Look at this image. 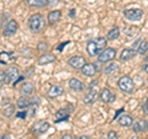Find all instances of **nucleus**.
Instances as JSON below:
<instances>
[{"instance_id":"obj_1","label":"nucleus","mask_w":148,"mask_h":139,"mask_svg":"<svg viewBox=\"0 0 148 139\" xmlns=\"http://www.w3.org/2000/svg\"><path fill=\"white\" fill-rule=\"evenodd\" d=\"M45 18L41 14H35L32 15L30 18H29V29L32 31V32H41L43 29H45Z\"/></svg>"},{"instance_id":"obj_2","label":"nucleus","mask_w":148,"mask_h":139,"mask_svg":"<svg viewBox=\"0 0 148 139\" xmlns=\"http://www.w3.org/2000/svg\"><path fill=\"white\" fill-rule=\"evenodd\" d=\"M117 85L120 87V90L126 92V94H132V92L135 91V84H133L132 79L127 75H123L117 81Z\"/></svg>"},{"instance_id":"obj_3","label":"nucleus","mask_w":148,"mask_h":139,"mask_svg":"<svg viewBox=\"0 0 148 139\" xmlns=\"http://www.w3.org/2000/svg\"><path fill=\"white\" fill-rule=\"evenodd\" d=\"M96 97H98V90H96V82H91V85L89 87V91H88V94L84 96V104L86 105H91L94 104V101L96 100Z\"/></svg>"},{"instance_id":"obj_4","label":"nucleus","mask_w":148,"mask_h":139,"mask_svg":"<svg viewBox=\"0 0 148 139\" xmlns=\"http://www.w3.org/2000/svg\"><path fill=\"white\" fill-rule=\"evenodd\" d=\"M123 15L130 21H140L143 16V11L141 9H127L125 10Z\"/></svg>"},{"instance_id":"obj_5","label":"nucleus","mask_w":148,"mask_h":139,"mask_svg":"<svg viewBox=\"0 0 148 139\" xmlns=\"http://www.w3.org/2000/svg\"><path fill=\"white\" fill-rule=\"evenodd\" d=\"M116 55V49L114 48H105L103 52L99 54V62L105 63V62H111L112 59H115Z\"/></svg>"},{"instance_id":"obj_6","label":"nucleus","mask_w":148,"mask_h":139,"mask_svg":"<svg viewBox=\"0 0 148 139\" xmlns=\"http://www.w3.org/2000/svg\"><path fill=\"white\" fill-rule=\"evenodd\" d=\"M86 52L89 55H91V57H94V55H98L99 53L103 52V49H101L99 47V44L96 43V41H89L86 44Z\"/></svg>"},{"instance_id":"obj_7","label":"nucleus","mask_w":148,"mask_h":139,"mask_svg":"<svg viewBox=\"0 0 148 139\" xmlns=\"http://www.w3.org/2000/svg\"><path fill=\"white\" fill-rule=\"evenodd\" d=\"M115 99H116L115 94H112V92L110 91V89H108V87L103 89V91L100 92V100L103 101L104 104H111V102H114Z\"/></svg>"},{"instance_id":"obj_8","label":"nucleus","mask_w":148,"mask_h":139,"mask_svg":"<svg viewBox=\"0 0 148 139\" xmlns=\"http://www.w3.org/2000/svg\"><path fill=\"white\" fill-rule=\"evenodd\" d=\"M49 128V123L45 122V121H38L32 126V132L35 134H42L45 132H47Z\"/></svg>"},{"instance_id":"obj_9","label":"nucleus","mask_w":148,"mask_h":139,"mask_svg":"<svg viewBox=\"0 0 148 139\" xmlns=\"http://www.w3.org/2000/svg\"><path fill=\"white\" fill-rule=\"evenodd\" d=\"M68 64L74 69H82L86 63H85V59L83 57H80V55H75V57H72L71 59H69Z\"/></svg>"},{"instance_id":"obj_10","label":"nucleus","mask_w":148,"mask_h":139,"mask_svg":"<svg viewBox=\"0 0 148 139\" xmlns=\"http://www.w3.org/2000/svg\"><path fill=\"white\" fill-rule=\"evenodd\" d=\"M16 31H17V22L15 20H10L8 22L6 27L4 29V36H6V37L14 36L16 33Z\"/></svg>"},{"instance_id":"obj_11","label":"nucleus","mask_w":148,"mask_h":139,"mask_svg":"<svg viewBox=\"0 0 148 139\" xmlns=\"http://www.w3.org/2000/svg\"><path fill=\"white\" fill-rule=\"evenodd\" d=\"M15 79H18V68L17 67H10L6 70L5 84H10L11 81H15Z\"/></svg>"},{"instance_id":"obj_12","label":"nucleus","mask_w":148,"mask_h":139,"mask_svg":"<svg viewBox=\"0 0 148 139\" xmlns=\"http://www.w3.org/2000/svg\"><path fill=\"white\" fill-rule=\"evenodd\" d=\"M69 87H71L72 90H74V91H83L85 89V86H84V84L80 81V80H78V79H75V78H72L71 80H69Z\"/></svg>"},{"instance_id":"obj_13","label":"nucleus","mask_w":148,"mask_h":139,"mask_svg":"<svg viewBox=\"0 0 148 139\" xmlns=\"http://www.w3.org/2000/svg\"><path fill=\"white\" fill-rule=\"evenodd\" d=\"M82 73L84 74L85 76H94L96 73V67L91 63H86L85 65L82 68Z\"/></svg>"},{"instance_id":"obj_14","label":"nucleus","mask_w":148,"mask_h":139,"mask_svg":"<svg viewBox=\"0 0 148 139\" xmlns=\"http://www.w3.org/2000/svg\"><path fill=\"white\" fill-rule=\"evenodd\" d=\"M138 52L136 49H123L121 54H120V59L121 61H130V59H132L133 57H136V54Z\"/></svg>"},{"instance_id":"obj_15","label":"nucleus","mask_w":148,"mask_h":139,"mask_svg":"<svg viewBox=\"0 0 148 139\" xmlns=\"http://www.w3.org/2000/svg\"><path fill=\"white\" fill-rule=\"evenodd\" d=\"M15 58V53L12 52H0V64H8Z\"/></svg>"},{"instance_id":"obj_16","label":"nucleus","mask_w":148,"mask_h":139,"mask_svg":"<svg viewBox=\"0 0 148 139\" xmlns=\"http://www.w3.org/2000/svg\"><path fill=\"white\" fill-rule=\"evenodd\" d=\"M119 124L122 127H131L132 126V117L130 114H121L120 117L117 118Z\"/></svg>"},{"instance_id":"obj_17","label":"nucleus","mask_w":148,"mask_h":139,"mask_svg":"<svg viewBox=\"0 0 148 139\" xmlns=\"http://www.w3.org/2000/svg\"><path fill=\"white\" fill-rule=\"evenodd\" d=\"M56 61V57L51 53H46L43 55H41L38 58V64L40 65H46V64H49V63H53Z\"/></svg>"},{"instance_id":"obj_18","label":"nucleus","mask_w":148,"mask_h":139,"mask_svg":"<svg viewBox=\"0 0 148 139\" xmlns=\"http://www.w3.org/2000/svg\"><path fill=\"white\" fill-rule=\"evenodd\" d=\"M30 105H31L30 99H29L27 96H24V95H22V96L20 97V99L17 100V102H16L17 108H20V110H26Z\"/></svg>"},{"instance_id":"obj_19","label":"nucleus","mask_w":148,"mask_h":139,"mask_svg":"<svg viewBox=\"0 0 148 139\" xmlns=\"http://www.w3.org/2000/svg\"><path fill=\"white\" fill-rule=\"evenodd\" d=\"M61 15H62V12L59 11V10H53V11H51L48 14V17H47V20H48V24L49 25H53L56 24L59 18H61Z\"/></svg>"},{"instance_id":"obj_20","label":"nucleus","mask_w":148,"mask_h":139,"mask_svg":"<svg viewBox=\"0 0 148 139\" xmlns=\"http://www.w3.org/2000/svg\"><path fill=\"white\" fill-rule=\"evenodd\" d=\"M34 89H35V86H34L32 82H24L20 91H21V94L24 96H29V95H31L32 92H34Z\"/></svg>"},{"instance_id":"obj_21","label":"nucleus","mask_w":148,"mask_h":139,"mask_svg":"<svg viewBox=\"0 0 148 139\" xmlns=\"http://www.w3.org/2000/svg\"><path fill=\"white\" fill-rule=\"evenodd\" d=\"M26 3L31 7H43L48 5V0H26Z\"/></svg>"},{"instance_id":"obj_22","label":"nucleus","mask_w":148,"mask_h":139,"mask_svg":"<svg viewBox=\"0 0 148 139\" xmlns=\"http://www.w3.org/2000/svg\"><path fill=\"white\" fill-rule=\"evenodd\" d=\"M69 117V110L68 108H61L57 111V113H56V118H57V122L59 121H64V119H68Z\"/></svg>"},{"instance_id":"obj_23","label":"nucleus","mask_w":148,"mask_h":139,"mask_svg":"<svg viewBox=\"0 0 148 139\" xmlns=\"http://www.w3.org/2000/svg\"><path fill=\"white\" fill-rule=\"evenodd\" d=\"M62 94H63L62 86L54 85V86H52V87L49 89V91H48V97H58V96H61Z\"/></svg>"},{"instance_id":"obj_24","label":"nucleus","mask_w":148,"mask_h":139,"mask_svg":"<svg viewBox=\"0 0 148 139\" xmlns=\"http://www.w3.org/2000/svg\"><path fill=\"white\" fill-rule=\"evenodd\" d=\"M133 131L140 133V132H145L147 131V124H146V121H143V119H140V121H137L135 124H133Z\"/></svg>"},{"instance_id":"obj_25","label":"nucleus","mask_w":148,"mask_h":139,"mask_svg":"<svg viewBox=\"0 0 148 139\" xmlns=\"http://www.w3.org/2000/svg\"><path fill=\"white\" fill-rule=\"evenodd\" d=\"M137 52L140 54H146L148 52V42L146 40L141 41L140 43H138V47H137Z\"/></svg>"},{"instance_id":"obj_26","label":"nucleus","mask_w":148,"mask_h":139,"mask_svg":"<svg viewBox=\"0 0 148 139\" xmlns=\"http://www.w3.org/2000/svg\"><path fill=\"white\" fill-rule=\"evenodd\" d=\"M120 36V30L117 29V27H114V29H111L109 32H108V40H117Z\"/></svg>"},{"instance_id":"obj_27","label":"nucleus","mask_w":148,"mask_h":139,"mask_svg":"<svg viewBox=\"0 0 148 139\" xmlns=\"http://www.w3.org/2000/svg\"><path fill=\"white\" fill-rule=\"evenodd\" d=\"M117 69H119V64H116V63H110L109 65H106L104 68V73L105 74H110V73H114L115 70H117Z\"/></svg>"},{"instance_id":"obj_28","label":"nucleus","mask_w":148,"mask_h":139,"mask_svg":"<svg viewBox=\"0 0 148 139\" xmlns=\"http://www.w3.org/2000/svg\"><path fill=\"white\" fill-rule=\"evenodd\" d=\"M137 30H138L137 27H128L127 31H126V35H127V36H130V37L136 36V35H137V32H138Z\"/></svg>"},{"instance_id":"obj_29","label":"nucleus","mask_w":148,"mask_h":139,"mask_svg":"<svg viewBox=\"0 0 148 139\" xmlns=\"http://www.w3.org/2000/svg\"><path fill=\"white\" fill-rule=\"evenodd\" d=\"M15 112V106H9V107L5 110V112H4V114L6 116V117H10V116Z\"/></svg>"},{"instance_id":"obj_30","label":"nucleus","mask_w":148,"mask_h":139,"mask_svg":"<svg viewBox=\"0 0 148 139\" xmlns=\"http://www.w3.org/2000/svg\"><path fill=\"white\" fill-rule=\"evenodd\" d=\"M47 48H48V44L45 43V42H41V43H38V46H37V49L41 50V52H45V50H47Z\"/></svg>"},{"instance_id":"obj_31","label":"nucleus","mask_w":148,"mask_h":139,"mask_svg":"<svg viewBox=\"0 0 148 139\" xmlns=\"http://www.w3.org/2000/svg\"><path fill=\"white\" fill-rule=\"evenodd\" d=\"M108 139H117V133L114 131H110L108 133Z\"/></svg>"},{"instance_id":"obj_32","label":"nucleus","mask_w":148,"mask_h":139,"mask_svg":"<svg viewBox=\"0 0 148 139\" xmlns=\"http://www.w3.org/2000/svg\"><path fill=\"white\" fill-rule=\"evenodd\" d=\"M5 80H6V73L0 70V82H5Z\"/></svg>"},{"instance_id":"obj_33","label":"nucleus","mask_w":148,"mask_h":139,"mask_svg":"<svg viewBox=\"0 0 148 139\" xmlns=\"http://www.w3.org/2000/svg\"><path fill=\"white\" fill-rule=\"evenodd\" d=\"M59 139H73V137L71 136V134H66V136H63V137H61Z\"/></svg>"},{"instance_id":"obj_34","label":"nucleus","mask_w":148,"mask_h":139,"mask_svg":"<svg viewBox=\"0 0 148 139\" xmlns=\"http://www.w3.org/2000/svg\"><path fill=\"white\" fill-rule=\"evenodd\" d=\"M142 108H143V111H145V113H147V114H148V105H147V104H145V105H143V107H142Z\"/></svg>"},{"instance_id":"obj_35","label":"nucleus","mask_w":148,"mask_h":139,"mask_svg":"<svg viewBox=\"0 0 148 139\" xmlns=\"http://www.w3.org/2000/svg\"><path fill=\"white\" fill-rule=\"evenodd\" d=\"M143 70L146 73H148V63L147 62H146V64H143Z\"/></svg>"},{"instance_id":"obj_36","label":"nucleus","mask_w":148,"mask_h":139,"mask_svg":"<svg viewBox=\"0 0 148 139\" xmlns=\"http://www.w3.org/2000/svg\"><path fill=\"white\" fill-rule=\"evenodd\" d=\"M16 116H17V117H24V118H25L27 114H26V112H25V113H24V112H21V113H17Z\"/></svg>"},{"instance_id":"obj_37","label":"nucleus","mask_w":148,"mask_h":139,"mask_svg":"<svg viewBox=\"0 0 148 139\" xmlns=\"http://www.w3.org/2000/svg\"><path fill=\"white\" fill-rule=\"evenodd\" d=\"M0 139H10V134H5V136H1Z\"/></svg>"},{"instance_id":"obj_38","label":"nucleus","mask_w":148,"mask_h":139,"mask_svg":"<svg viewBox=\"0 0 148 139\" xmlns=\"http://www.w3.org/2000/svg\"><path fill=\"white\" fill-rule=\"evenodd\" d=\"M121 112H123V108H122V110H120V111H117V112H116V116H115V118H119V114L121 113Z\"/></svg>"},{"instance_id":"obj_39","label":"nucleus","mask_w":148,"mask_h":139,"mask_svg":"<svg viewBox=\"0 0 148 139\" xmlns=\"http://www.w3.org/2000/svg\"><path fill=\"white\" fill-rule=\"evenodd\" d=\"M77 139H89V137H86V136H80V137H78Z\"/></svg>"},{"instance_id":"obj_40","label":"nucleus","mask_w":148,"mask_h":139,"mask_svg":"<svg viewBox=\"0 0 148 139\" xmlns=\"http://www.w3.org/2000/svg\"><path fill=\"white\" fill-rule=\"evenodd\" d=\"M146 124H147V131H148V119L146 121Z\"/></svg>"},{"instance_id":"obj_41","label":"nucleus","mask_w":148,"mask_h":139,"mask_svg":"<svg viewBox=\"0 0 148 139\" xmlns=\"http://www.w3.org/2000/svg\"><path fill=\"white\" fill-rule=\"evenodd\" d=\"M146 62L148 63V55H147V57H146Z\"/></svg>"},{"instance_id":"obj_42","label":"nucleus","mask_w":148,"mask_h":139,"mask_svg":"<svg viewBox=\"0 0 148 139\" xmlns=\"http://www.w3.org/2000/svg\"><path fill=\"white\" fill-rule=\"evenodd\" d=\"M131 139H137V137H132V138H131Z\"/></svg>"},{"instance_id":"obj_43","label":"nucleus","mask_w":148,"mask_h":139,"mask_svg":"<svg viewBox=\"0 0 148 139\" xmlns=\"http://www.w3.org/2000/svg\"><path fill=\"white\" fill-rule=\"evenodd\" d=\"M146 104H147V105H148V99H147V102H146Z\"/></svg>"},{"instance_id":"obj_44","label":"nucleus","mask_w":148,"mask_h":139,"mask_svg":"<svg viewBox=\"0 0 148 139\" xmlns=\"http://www.w3.org/2000/svg\"><path fill=\"white\" fill-rule=\"evenodd\" d=\"M1 84H3V82H0V86H1Z\"/></svg>"}]
</instances>
